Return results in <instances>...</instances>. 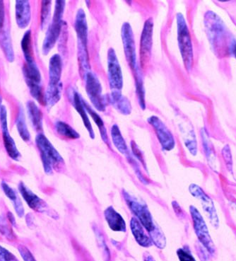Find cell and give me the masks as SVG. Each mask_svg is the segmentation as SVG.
<instances>
[{"label": "cell", "mask_w": 236, "mask_h": 261, "mask_svg": "<svg viewBox=\"0 0 236 261\" xmlns=\"http://www.w3.org/2000/svg\"><path fill=\"white\" fill-rule=\"evenodd\" d=\"M206 34L214 53L222 58L233 54L236 41L227 30L224 21L213 12H207L204 16Z\"/></svg>", "instance_id": "obj_1"}, {"label": "cell", "mask_w": 236, "mask_h": 261, "mask_svg": "<svg viewBox=\"0 0 236 261\" xmlns=\"http://www.w3.org/2000/svg\"><path fill=\"white\" fill-rule=\"evenodd\" d=\"M76 38H77V58L80 72L83 79L91 72L90 62L88 52V24L86 13L80 9L76 13L74 23Z\"/></svg>", "instance_id": "obj_2"}, {"label": "cell", "mask_w": 236, "mask_h": 261, "mask_svg": "<svg viewBox=\"0 0 236 261\" xmlns=\"http://www.w3.org/2000/svg\"><path fill=\"white\" fill-rule=\"evenodd\" d=\"M177 43L184 66L188 72L191 71L193 65V47L191 36L187 24L186 20L181 13L176 16Z\"/></svg>", "instance_id": "obj_3"}, {"label": "cell", "mask_w": 236, "mask_h": 261, "mask_svg": "<svg viewBox=\"0 0 236 261\" xmlns=\"http://www.w3.org/2000/svg\"><path fill=\"white\" fill-rule=\"evenodd\" d=\"M122 194L129 210L133 212V214L143 226L144 229L148 231L149 236L159 229V226L153 221L152 215L145 203L140 201L125 191H123Z\"/></svg>", "instance_id": "obj_4"}, {"label": "cell", "mask_w": 236, "mask_h": 261, "mask_svg": "<svg viewBox=\"0 0 236 261\" xmlns=\"http://www.w3.org/2000/svg\"><path fill=\"white\" fill-rule=\"evenodd\" d=\"M36 143L41 154L44 171L47 175L53 174V169L58 164L64 163L63 158L44 135L36 136Z\"/></svg>", "instance_id": "obj_5"}, {"label": "cell", "mask_w": 236, "mask_h": 261, "mask_svg": "<svg viewBox=\"0 0 236 261\" xmlns=\"http://www.w3.org/2000/svg\"><path fill=\"white\" fill-rule=\"evenodd\" d=\"M190 212L193 220L194 230L199 242L209 254H215L216 251L215 243L212 241L207 225L202 215L193 205L190 206Z\"/></svg>", "instance_id": "obj_6"}, {"label": "cell", "mask_w": 236, "mask_h": 261, "mask_svg": "<svg viewBox=\"0 0 236 261\" xmlns=\"http://www.w3.org/2000/svg\"><path fill=\"white\" fill-rule=\"evenodd\" d=\"M86 91L91 103L97 111L103 112L109 102V97L103 94L101 84L96 74L89 72L85 77Z\"/></svg>", "instance_id": "obj_7"}, {"label": "cell", "mask_w": 236, "mask_h": 261, "mask_svg": "<svg viewBox=\"0 0 236 261\" xmlns=\"http://www.w3.org/2000/svg\"><path fill=\"white\" fill-rule=\"evenodd\" d=\"M25 82L31 96L42 105H45V94L41 86V74L36 62L25 63L23 68Z\"/></svg>", "instance_id": "obj_8"}, {"label": "cell", "mask_w": 236, "mask_h": 261, "mask_svg": "<svg viewBox=\"0 0 236 261\" xmlns=\"http://www.w3.org/2000/svg\"><path fill=\"white\" fill-rule=\"evenodd\" d=\"M108 77L111 92H121L123 87V76L121 67L115 51L110 48L108 51Z\"/></svg>", "instance_id": "obj_9"}, {"label": "cell", "mask_w": 236, "mask_h": 261, "mask_svg": "<svg viewBox=\"0 0 236 261\" xmlns=\"http://www.w3.org/2000/svg\"><path fill=\"white\" fill-rule=\"evenodd\" d=\"M189 191L193 197L200 201L203 211L207 216L210 223L217 229L219 227V219L213 200L199 186L195 184L190 186Z\"/></svg>", "instance_id": "obj_10"}, {"label": "cell", "mask_w": 236, "mask_h": 261, "mask_svg": "<svg viewBox=\"0 0 236 261\" xmlns=\"http://www.w3.org/2000/svg\"><path fill=\"white\" fill-rule=\"evenodd\" d=\"M121 38L126 60L131 69L135 71L138 67L137 63L136 45L131 25L124 23L122 25Z\"/></svg>", "instance_id": "obj_11"}, {"label": "cell", "mask_w": 236, "mask_h": 261, "mask_svg": "<svg viewBox=\"0 0 236 261\" xmlns=\"http://www.w3.org/2000/svg\"><path fill=\"white\" fill-rule=\"evenodd\" d=\"M147 121L154 129L163 150L171 151L172 149H174L175 146L174 137L170 129L163 123L162 120L159 117L152 116L148 118Z\"/></svg>", "instance_id": "obj_12"}, {"label": "cell", "mask_w": 236, "mask_h": 261, "mask_svg": "<svg viewBox=\"0 0 236 261\" xmlns=\"http://www.w3.org/2000/svg\"><path fill=\"white\" fill-rule=\"evenodd\" d=\"M0 124H1L2 132H3L4 145L6 149L7 154L12 160L19 161L21 158V154L18 150L14 139L12 138L9 132L7 111L5 106H2L0 107Z\"/></svg>", "instance_id": "obj_13"}, {"label": "cell", "mask_w": 236, "mask_h": 261, "mask_svg": "<svg viewBox=\"0 0 236 261\" xmlns=\"http://www.w3.org/2000/svg\"><path fill=\"white\" fill-rule=\"evenodd\" d=\"M153 20L149 18L144 23L140 39V60L142 66L148 62L153 45Z\"/></svg>", "instance_id": "obj_14"}, {"label": "cell", "mask_w": 236, "mask_h": 261, "mask_svg": "<svg viewBox=\"0 0 236 261\" xmlns=\"http://www.w3.org/2000/svg\"><path fill=\"white\" fill-rule=\"evenodd\" d=\"M18 189H19L22 198L25 200V202H27L31 209L35 212H37V213H46V214L53 216V213H51L50 208L48 207L46 202L40 198L37 195L32 192L23 182H20Z\"/></svg>", "instance_id": "obj_15"}, {"label": "cell", "mask_w": 236, "mask_h": 261, "mask_svg": "<svg viewBox=\"0 0 236 261\" xmlns=\"http://www.w3.org/2000/svg\"><path fill=\"white\" fill-rule=\"evenodd\" d=\"M63 23L62 19L53 18L52 23L49 25L46 35H45V37L44 38L43 47H42L43 55L46 56L54 47L58 38L60 37V34H61Z\"/></svg>", "instance_id": "obj_16"}, {"label": "cell", "mask_w": 236, "mask_h": 261, "mask_svg": "<svg viewBox=\"0 0 236 261\" xmlns=\"http://www.w3.org/2000/svg\"><path fill=\"white\" fill-rule=\"evenodd\" d=\"M62 62L59 54H55L49 62V87H58L62 85L61 80Z\"/></svg>", "instance_id": "obj_17"}, {"label": "cell", "mask_w": 236, "mask_h": 261, "mask_svg": "<svg viewBox=\"0 0 236 261\" xmlns=\"http://www.w3.org/2000/svg\"><path fill=\"white\" fill-rule=\"evenodd\" d=\"M104 217L108 225L112 231L118 232H125L127 231V226L123 217L112 206L106 208L104 211Z\"/></svg>", "instance_id": "obj_18"}, {"label": "cell", "mask_w": 236, "mask_h": 261, "mask_svg": "<svg viewBox=\"0 0 236 261\" xmlns=\"http://www.w3.org/2000/svg\"><path fill=\"white\" fill-rule=\"evenodd\" d=\"M16 21L20 29H25L31 21V5L29 1L18 0L15 5Z\"/></svg>", "instance_id": "obj_19"}, {"label": "cell", "mask_w": 236, "mask_h": 261, "mask_svg": "<svg viewBox=\"0 0 236 261\" xmlns=\"http://www.w3.org/2000/svg\"><path fill=\"white\" fill-rule=\"evenodd\" d=\"M71 97H72L73 106H74L76 111H77L78 114L81 116L82 119L83 120L84 125L85 126L86 128H87L89 136H90L91 139H94V131H93L90 120H89V117H88L87 111H86L85 108H84L83 98H82L81 95L76 92V91H74V93L72 92Z\"/></svg>", "instance_id": "obj_20"}, {"label": "cell", "mask_w": 236, "mask_h": 261, "mask_svg": "<svg viewBox=\"0 0 236 261\" xmlns=\"http://www.w3.org/2000/svg\"><path fill=\"white\" fill-rule=\"evenodd\" d=\"M131 231L137 244L142 247L149 248L153 245L152 241L144 232L143 226L136 217H133L130 221Z\"/></svg>", "instance_id": "obj_21"}, {"label": "cell", "mask_w": 236, "mask_h": 261, "mask_svg": "<svg viewBox=\"0 0 236 261\" xmlns=\"http://www.w3.org/2000/svg\"><path fill=\"white\" fill-rule=\"evenodd\" d=\"M109 102L112 104L115 110L124 116H128L132 113L133 107L130 101L122 94V92H111L109 96Z\"/></svg>", "instance_id": "obj_22"}, {"label": "cell", "mask_w": 236, "mask_h": 261, "mask_svg": "<svg viewBox=\"0 0 236 261\" xmlns=\"http://www.w3.org/2000/svg\"><path fill=\"white\" fill-rule=\"evenodd\" d=\"M2 189H3L5 195L10 199V201H12L16 214L19 217H23L24 215V207H23V203H22L19 195L6 182H2Z\"/></svg>", "instance_id": "obj_23"}, {"label": "cell", "mask_w": 236, "mask_h": 261, "mask_svg": "<svg viewBox=\"0 0 236 261\" xmlns=\"http://www.w3.org/2000/svg\"><path fill=\"white\" fill-rule=\"evenodd\" d=\"M0 45L3 49L4 54L6 56L7 60L10 63L14 60V50L11 41L10 34L8 29L3 27L0 29Z\"/></svg>", "instance_id": "obj_24"}, {"label": "cell", "mask_w": 236, "mask_h": 261, "mask_svg": "<svg viewBox=\"0 0 236 261\" xmlns=\"http://www.w3.org/2000/svg\"><path fill=\"white\" fill-rule=\"evenodd\" d=\"M111 138H112V141L113 145L115 148L122 154L124 155L126 158H128L131 156L130 152H129V149L127 144H126L125 140L123 137L122 136V133L120 132V129L117 125H113L111 127Z\"/></svg>", "instance_id": "obj_25"}, {"label": "cell", "mask_w": 236, "mask_h": 261, "mask_svg": "<svg viewBox=\"0 0 236 261\" xmlns=\"http://www.w3.org/2000/svg\"><path fill=\"white\" fill-rule=\"evenodd\" d=\"M27 111L29 119L37 131L43 130V114L41 109L34 101H29L27 103Z\"/></svg>", "instance_id": "obj_26"}, {"label": "cell", "mask_w": 236, "mask_h": 261, "mask_svg": "<svg viewBox=\"0 0 236 261\" xmlns=\"http://www.w3.org/2000/svg\"><path fill=\"white\" fill-rule=\"evenodd\" d=\"M83 103L86 111H87L88 114L90 115L91 118H92V119L93 120V121H94V123L96 124L97 127H98V129H99L102 140H103V142H105L106 144L109 145L110 147L109 136H108L107 134V129H106L105 125H104L103 120L101 119L99 115L97 114L96 111L93 110L92 108L89 105V103H88L87 101H84V99Z\"/></svg>", "instance_id": "obj_27"}, {"label": "cell", "mask_w": 236, "mask_h": 261, "mask_svg": "<svg viewBox=\"0 0 236 261\" xmlns=\"http://www.w3.org/2000/svg\"><path fill=\"white\" fill-rule=\"evenodd\" d=\"M21 49L24 56L25 63H34V50H33L32 41H31V30L27 31L23 35L21 40Z\"/></svg>", "instance_id": "obj_28"}, {"label": "cell", "mask_w": 236, "mask_h": 261, "mask_svg": "<svg viewBox=\"0 0 236 261\" xmlns=\"http://www.w3.org/2000/svg\"><path fill=\"white\" fill-rule=\"evenodd\" d=\"M135 81H136V93L138 98L139 104L141 109L144 110L146 109L145 90H144L143 79L140 68L137 67L135 70Z\"/></svg>", "instance_id": "obj_29"}, {"label": "cell", "mask_w": 236, "mask_h": 261, "mask_svg": "<svg viewBox=\"0 0 236 261\" xmlns=\"http://www.w3.org/2000/svg\"><path fill=\"white\" fill-rule=\"evenodd\" d=\"M16 128L23 141H30L31 135L28 127H27V123H25V114L23 108H20L19 109V114H18L17 119H16Z\"/></svg>", "instance_id": "obj_30"}, {"label": "cell", "mask_w": 236, "mask_h": 261, "mask_svg": "<svg viewBox=\"0 0 236 261\" xmlns=\"http://www.w3.org/2000/svg\"><path fill=\"white\" fill-rule=\"evenodd\" d=\"M62 90V85L58 87H47L45 94V105L48 109L54 107L60 101L61 98Z\"/></svg>", "instance_id": "obj_31"}, {"label": "cell", "mask_w": 236, "mask_h": 261, "mask_svg": "<svg viewBox=\"0 0 236 261\" xmlns=\"http://www.w3.org/2000/svg\"><path fill=\"white\" fill-rule=\"evenodd\" d=\"M57 132L60 136L71 140H76L80 138V135L68 124L62 121L57 122L56 124Z\"/></svg>", "instance_id": "obj_32"}, {"label": "cell", "mask_w": 236, "mask_h": 261, "mask_svg": "<svg viewBox=\"0 0 236 261\" xmlns=\"http://www.w3.org/2000/svg\"><path fill=\"white\" fill-rule=\"evenodd\" d=\"M182 132L183 134L185 145H186L187 149L190 151V154L195 156L197 153V145L195 133L193 129L188 128L182 129Z\"/></svg>", "instance_id": "obj_33"}, {"label": "cell", "mask_w": 236, "mask_h": 261, "mask_svg": "<svg viewBox=\"0 0 236 261\" xmlns=\"http://www.w3.org/2000/svg\"><path fill=\"white\" fill-rule=\"evenodd\" d=\"M201 135H202V145L204 146V151H205L206 156L207 158L208 162H209L210 166L212 167V164H215L216 167V156L215 154V151H214L213 147L211 142H210L207 133L204 129H202L201 131Z\"/></svg>", "instance_id": "obj_34"}, {"label": "cell", "mask_w": 236, "mask_h": 261, "mask_svg": "<svg viewBox=\"0 0 236 261\" xmlns=\"http://www.w3.org/2000/svg\"><path fill=\"white\" fill-rule=\"evenodd\" d=\"M93 230H94L95 233H96L97 242H98V246H99L100 251L102 252L104 261H111V252H110L109 247L106 244L103 234L100 233V230L97 229V228H94Z\"/></svg>", "instance_id": "obj_35"}, {"label": "cell", "mask_w": 236, "mask_h": 261, "mask_svg": "<svg viewBox=\"0 0 236 261\" xmlns=\"http://www.w3.org/2000/svg\"><path fill=\"white\" fill-rule=\"evenodd\" d=\"M0 233L10 241L16 239L15 234H14L12 228L10 227L6 220L1 215H0Z\"/></svg>", "instance_id": "obj_36"}, {"label": "cell", "mask_w": 236, "mask_h": 261, "mask_svg": "<svg viewBox=\"0 0 236 261\" xmlns=\"http://www.w3.org/2000/svg\"><path fill=\"white\" fill-rule=\"evenodd\" d=\"M51 1L42 2L41 9V28L45 27L47 23L48 22L51 11Z\"/></svg>", "instance_id": "obj_37"}, {"label": "cell", "mask_w": 236, "mask_h": 261, "mask_svg": "<svg viewBox=\"0 0 236 261\" xmlns=\"http://www.w3.org/2000/svg\"><path fill=\"white\" fill-rule=\"evenodd\" d=\"M177 255L180 261H197L188 247L177 249Z\"/></svg>", "instance_id": "obj_38"}, {"label": "cell", "mask_w": 236, "mask_h": 261, "mask_svg": "<svg viewBox=\"0 0 236 261\" xmlns=\"http://www.w3.org/2000/svg\"><path fill=\"white\" fill-rule=\"evenodd\" d=\"M222 155L225 163L226 164L227 169L229 172L233 173V160H232L231 151L229 146L226 145L222 149Z\"/></svg>", "instance_id": "obj_39"}, {"label": "cell", "mask_w": 236, "mask_h": 261, "mask_svg": "<svg viewBox=\"0 0 236 261\" xmlns=\"http://www.w3.org/2000/svg\"><path fill=\"white\" fill-rule=\"evenodd\" d=\"M0 261H19L15 255L0 245Z\"/></svg>", "instance_id": "obj_40"}, {"label": "cell", "mask_w": 236, "mask_h": 261, "mask_svg": "<svg viewBox=\"0 0 236 261\" xmlns=\"http://www.w3.org/2000/svg\"><path fill=\"white\" fill-rule=\"evenodd\" d=\"M131 148L132 151H133L134 156H135V158L137 159V160L140 161L141 163H142V165L144 166V167L145 168V169H146L145 161H144L143 154H142V151H141L140 147H138V145H137L135 142L132 141Z\"/></svg>", "instance_id": "obj_41"}, {"label": "cell", "mask_w": 236, "mask_h": 261, "mask_svg": "<svg viewBox=\"0 0 236 261\" xmlns=\"http://www.w3.org/2000/svg\"><path fill=\"white\" fill-rule=\"evenodd\" d=\"M18 250H19L20 255H21L23 261H36L31 252L25 246H19Z\"/></svg>", "instance_id": "obj_42"}, {"label": "cell", "mask_w": 236, "mask_h": 261, "mask_svg": "<svg viewBox=\"0 0 236 261\" xmlns=\"http://www.w3.org/2000/svg\"><path fill=\"white\" fill-rule=\"evenodd\" d=\"M172 205H173V210H174L177 216L182 217V215H183V211H182L178 203H177V202L173 201L172 202Z\"/></svg>", "instance_id": "obj_43"}, {"label": "cell", "mask_w": 236, "mask_h": 261, "mask_svg": "<svg viewBox=\"0 0 236 261\" xmlns=\"http://www.w3.org/2000/svg\"><path fill=\"white\" fill-rule=\"evenodd\" d=\"M7 218H8L9 222H10V224H12V226H16L15 217H14V215H13L12 213H10V212L7 213Z\"/></svg>", "instance_id": "obj_44"}, {"label": "cell", "mask_w": 236, "mask_h": 261, "mask_svg": "<svg viewBox=\"0 0 236 261\" xmlns=\"http://www.w3.org/2000/svg\"><path fill=\"white\" fill-rule=\"evenodd\" d=\"M143 260L144 261H155L152 255L147 253V252L144 253Z\"/></svg>", "instance_id": "obj_45"}, {"label": "cell", "mask_w": 236, "mask_h": 261, "mask_svg": "<svg viewBox=\"0 0 236 261\" xmlns=\"http://www.w3.org/2000/svg\"><path fill=\"white\" fill-rule=\"evenodd\" d=\"M233 54L234 55H235V57H236V43H235V47H234V50H233Z\"/></svg>", "instance_id": "obj_46"}, {"label": "cell", "mask_w": 236, "mask_h": 261, "mask_svg": "<svg viewBox=\"0 0 236 261\" xmlns=\"http://www.w3.org/2000/svg\"><path fill=\"white\" fill-rule=\"evenodd\" d=\"M2 102H3V98H2L1 96H0V107H2V106H1Z\"/></svg>", "instance_id": "obj_47"}]
</instances>
